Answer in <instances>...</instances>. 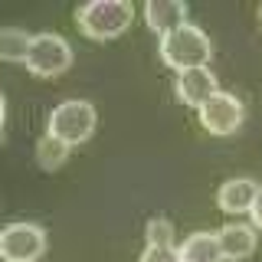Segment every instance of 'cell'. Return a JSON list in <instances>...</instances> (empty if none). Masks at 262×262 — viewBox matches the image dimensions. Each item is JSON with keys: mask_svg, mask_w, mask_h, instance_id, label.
Segmentation results:
<instances>
[{"mask_svg": "<svg viewBox=\"0 0 262 262\" xmlns=\"http://www.w3.org/2000/svg\"><path fill=\"white\" fill-rule=\"evenodd\" d=\"M4 118H7V98L0 92V128H4Z\"/></svg>", "mask_w": 262, "mask_h": 262, "instance_id": "e0dca14e", "label": "cell"}, {"mask_svg": "<svg viewBox=\"0 0 262 262\" xmlns=\"http://www.w3.org/2000/svg\"><path fill=\"white\" fill-rule=\"evenodd\" d=\"M174 85H177V95L184 98L187 105H196V108H200L213 92H220V89H216V76H213L210 66H190V69H180L177 79H174Z\"/></svg>", "mask_w": 262, "mask_h": 262, "instance_id": "52a82bcc", "label": "cell"}, {"mask_svg": "<svg viewBox=\"0 0 262 262\" xmlns=\"http://www.w3.org/2000/svg\"><path fill=\"white\" fill-rule=\"evenodd\" d=\"M144 236H147V246H174V223L167 216H151Z\"/></svg>", "mask_w": 262, "mask_h": 262, "instance_id": "5bb4252c", "label": "cell"}, {"mask_svg": "<svg viewBox=\"0 0 262 262\" xmlns=\"http://www.w3.org/2000/svg\"><path fill=\"white\" fill-rule=\"evenodd\" d=\"M33 154H36V161L43 164V167H59L66 161V154H69V144H66L62 138H56L53 131H43V135L36 138V144H33Z\"/></svg>", "mask_w": 262, "mask_h": 262, "instance_id": "7c38bea8", "label": "cell"}, {"mask_svg": "<svg viewBox=\"0 0 262 262\" xmlns=\"http://www.w3.org/2000/svg\"><path fill=\"white\" fill-rule=\"evenodd\" d=\"M259 16H262V7H259Z\"/></svg>", "mask_w": 262, "mask_h": 262, "instance_id": "ac0fdd59", "label": "cell"}, {"mask_svg": "<svg viewBox=\"0 0 262 262\" xmlns=\"http://www.w3.org/2000/svg\"><path fill=\"white\" fill-rule=\"evenodd\" d=\"M249 216H252V226L262 229V184H259V193H256V200H252V210H249Z\"/></svg>", "mask_w": 262, "mask_h": 262, "instance_id": "2e32d148", "label": "cell"}, {"mask_svg": "<svg viewBox=\"0 0 262 262\" xmlns=\"http://www.w3.org/2000/svg\"><path fill=\"white\" fill-rule=\"evenodd\" d=\"M158 49H161V59L180 72V69H190V66H207L213 46H210V36L203 33V27L187 20L174 30L161 33Z\"/></svg>", "mask_w": 262, "mask_h": 262, "instance_id": "6da1fadb", "label": "cell"}, {"mask_svg": "<svg viewBox=\"0 0 262 262\" xmlns=\"http://www.w3.org/2000/svg\"><path fill=\"white\" fill-rule=\"evenodd\" d=\"M46 246V229L33 220H10L0 226V259L4 262H33Z\"/></svg>", "mask_w": 262, "mask_h": 262, "instance_id": "277c9868", "label": "cell"}, {"mask_svg": "<svg viewBox=\"0 0 262 262\" xmlns=\"http://www.w3.org/2000/svg\"><path fill=\"white\" fill-rule=\"evenodd\" d=\"M144 20L154 33H167L187 23V7L180 0H147L144 4Z\"/></svg>", "mask_w": 262, "mask_h": 262, "instance_id": "8fae6325", "label": "cell"}, {"mask_svg": "<svg viewBox=\"0 0 262 262\" xmlns=\"http://www.w3.org/2000/svg\"><path fill=\"white\" fill-rule=\"evenodd\" d=\"M256 193H259V180H252V177H246V174L226 177L223 184L216 187V203L226 213H249Z\"/></svg>", "mask_w": 262, "mask_h": 262, "instance_id": "ba28073f", "label": "cell"}, {"mask_svg": "<svg viewBox=\"0 0 262 262\" xmlns=\"http://www.w3.org/2000/svg\"><path fill=\"white\" fill-rule=\"evenodd\" d=\"M177 249H180V262H220L223 259L216 229H196V233L184 236V243Z\"/></svg>", "mask_w": 262, "mask_h": 262, "instance_id": "30bf717a", "label": "cell"}, {"mask_svg": "<svg viewBox=\"0 0 262 262\" xmlns=\"http://www.w3.org/2000/svg\"><path fill=\"white\" fill-rule=\"evenodd\" d=\"M196 112H200V125L207 131H213V135H229L243 121V102L233 92H226V89L213 92Z\"/></svg>", "mask_w": 262, "mask_h": 262, "instance_id": "8992f818", "label": "cell"}, {"mask_svg": "<svg viewBox=\"0 0 262 262\" xmlns=\"http://www.w3.org/2000/svg\"><path fill=\"white\" fill-rule=\"evenodd\" d=\"M33 33L23 27H0V59H27Z\"/></svg>", "mask_w": 262, "mask_h": 262, "instance_id": "4fadbf2b", "label": "cell"}, {"mask_svg": "<svg viewBox=\"0 0 262 262\" xmlns=\"http://www.w3.org/2000/svg\"><path fill=\"white\" fill-rule=\"evenodd\" d=\"M135 7L131 0H85L76 10V23L89 36H115L131 23Z\"/></svg>", "mask_w": 262, "mask_h": 262, "instance_id": "7a4b0ae2", "label": "cell"}, {"mask_svg": "<svg viewBox=\"0 0 262 262\" xmlns=\"http://www.w3.org/2000/svg\"><path fill=\"white\" fill-rule=\"evenodd\" d=\"M216 239H220V249H223L226 259H243L256 249V226L233 220V223H223L216 229Z\"/></svg>", "mask_w": 262, "mask_h": 262, "instance_id": "9c48e42d", "label": "cell"}, {"mask_svg": "<svg viewBox=\"0 0 262 262\" xmlns=\"http://www.w3.org/2000/svg\"><path fill=\"white\" fill-rule=\"evenodd\" d=\"M23 62L36 76H56V72H62L72 62V49L66 43V36H59L53 30H39V33H33Z\"/></svg>", "mask_w": 262, "mask_h": 262, "instance_id": "5b68a950", "label": "cell"}, {"mask_svg": "<svg viewBox=\"0 0 262 262\" xmlns=\"http://www.w3.org/2000/svg\"><path fill=\"white\" fill-rule=\"evenodd\" d=\"M92 128H95V108L85 98H62V102H56L46 121V131H53L66 144L85 141L92 135Z\"/></svg>", "mask_w": 262, "mask_h": 262, "instance_id": "3957f363", "label": "cell"}, {"mask_svg": "<svg viewBox=\"0 0 262 262\" xmlns=\"http://www.w3.org/2000/svg\"><path fill=\"white\" fill-rule=\"evenodd\" d=\"M138 262H180V249L177 246H144Z\"/></svg>", "mask_w": 262, "mask_h": 262, "instance_id": "9a60e30c", "label": "cell"}]
</instances>
